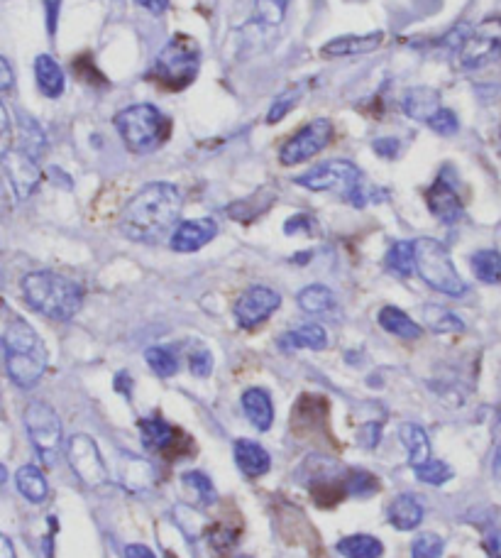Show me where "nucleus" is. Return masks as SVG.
<instances>
[{
    "instance_id": "f257e3e1",
    "label": "nucleus",
    "mask_w": 501,
    "mask_h": 558,
    "mask_svg": "<svg viewBox=\"0 0 501 558\" xmlns=\"http://www.w3.org/2000/svg\"><path fill=\"white\" fill-rule=\"evenodd\" d=\"M181 191L174 184L154 182L137 191L120 213L118 228L125 238L135 243L157 245L174 233L181 216Z\"/></svg>"
},
{
    "instance_id": "f03ea898",
    "label": "nucleus",
    "mask_w": 501,
    "mask_h": 558,
    "mask_svg": "<svg viewBox=\"0 0 501 558\" xmlns=\"http://www.w3.org/2000/svg\"><path fill=\"white\" fill-rule=\"evenodd\" d=\"M5 370L20 390H32L47 370V348L25 319H10L3 333Z\"/></svg>"
},
{
    "instance_id": "7ed1b4c3",
    "label": "nucleus",
    "mask_w": 501,
    "mask_h": 558,
    "mask_svg": "<svg viewBox=\"0 0 501 558\" xmlns=\"http://www.w3.org/2000/svg\"><path fill=\"white\" fill-rule=\"evenodd\" d=\"M296 184L306 186L311 191H333V194L343 196L348 204L357 206V209H365V206L387 199V191L367 184L360 169L348 160H330L318 164V167L308 169L306 174L296 177Z\"/></svg>"
},
{
    "instance_id": "20e7f679",
    "label": "nucleus",
    "mask_w": 501,
    "mask_h": 558,
    "mask_svg": "<svg viewBox=\"0 0 501 558\" xmlns=\"http://www.w3.org/2000/svg\"><path fill=\"white\" fill-rule=\"evenodd\" d=\"M22 297L35 311L54 321L74 319L84 304V289L57 272H30L22 279Z\"/></svg>"
},
{
    "instance_id": "39448f33",
    "label": "nucleus",
    "mask_w": 501,
    "mask_h": 558,
    "mask_svg": "<svg viewBox=\"0 0 501 558\" xmlns=\"http://www.w3.org/2000/svg\"><path fill=\"white\" fill-rule=\"evenodd\" d=\"M115 128L125 147L135 155H147L154 152L169 135V120L150 103H137V106L125 108L115 116Z\"/></svg>"
},
{
    "instance_id": "423d86ee",
    "label": "nucleus",
    "mask_w": 501,
    "mask_h": 558,
    "mask_svg": "<svg viewBox=\"0 0 501 558\" xmlns=\"http://www.w3.org/2000/svg\"><path fill=\"white\" fill-rule=\"evenodd\" d=\"M416 248V272L421 275L423 282L428 287H433L436 292L445 294V297H465L467 284L462 282L453 265L448 248L440 240L433 238H418L414 240Z\"/></svg>"
},
{
    "instance_id": "0eeeda50",
    "label": "nucleus",
    "mask_w": 501,
    "mask_h": 558,
    "mask_svg": "<svg viewBox=\"0 0 501 558\" xmlns=\"http://www.w3.org/2000/svg\"><path fill=\"white\" fill-rule=\"evenodd\" d=\"M201 67V47L189 35H174L169 45L159 52L154 74L169 89H186L196 79Z\"/></svg>"
},
{
    "instance_id": "6e6552de",
    "label": "nucleus",
    "mask_w": 501,
    "mask_h": 558,
    "mask_svg": "<svg viewBox=\"0 0 501 558\" xmlns=\"http://www.w3.org/2000/svg\"><path fill=\"white\" fill-rule=\"evenodd\" d=\"M25 429L30 436L32 446L40 453L42 461L54 465L59 448H62V419L49 404L30 402L25 409Z\"/></svg>"
},
{
    "instance_id": "1a4fd4ad",
    "label": "nucleus",
    "mask_w": 501,
    "mask_h": 558,
    "mask_svg": "<svg viewBox=\"0 0 501 558\" xmlns=\"http://www.w3.org/2000/svg\"><path fill=\"white\" fill-rule=\"evenodd\" d=\"M501 59V18H487L472 27L470 37L460 49V64L467 71H477Z\"/></svg>"
},
{
    "instance_id": "9d476101",
    "label": "nucleus",
    "mask_w": 501,
    "mask_h": 558,
    "mask_svg": "<svg viewBox=\"0 0 501 558\" xmlns=\"http://www.w3.org/2000/svg\"><path fill=\"white\" fill-rule=\"evenodd\" d=\"M330 140H333V123L328 118H316L286 142L282 152H279V160L284 167H294V164L311 160L313 155L326 150Z\"/></svg>"
},
{
    "instance_id": "9b49d317",
    "label": "nucleus",
    "mask_w": 501,
    "mask_h": 558,
    "mask_svg": "<svg viewBox=\"0 0 501 558\" xmlns=\"http://www.w3.org/2000/svg\"><path fill=\"white\" fill-rule=\"evenodd\" d=\"M66 461H69L71 470L79 475L81 483L91 485H103L108 478V468L103 463L101 451H98L96 441L86 434H74L66 441Z\"/></svg>"
},
{
    "instance_id": "f8f14e48",
    "label": "nucleus",
    "mask_w": 501,
    "mask_h": 558,
    "mask_svg": "<svg viewBox=\"0 0 501 558\" xmlns=\"http://www.w3.org/2000/svg\"><path fill=\"white\" fill-rule=\"evenodd\" d=\"M279 304H282V294L274 292L272 287L257 284V287L245 289L238 302H235V321L242 328H257L279 309Z\"/></svg>"
},
{
    "instance_id": "ddd939ff",
    "label": "nucleus",
    "mask_w": 501,
    "mask_h": 558,
    "mask_svg": "<svg viewBox=\"0 0 501 558\" xmlns=\"http://www.w3.org/2000/svg\"><path fill=\"white\" fill-rule=\"evenodd\" d=\"M3 172L18 199H27V196L35 194L42 177L35 157L22 150H10V147L3 150Z\"/></svg>"
},
{
    "instance_id": "4468645a",
    "label": "nucleus",
    "mask_w": 501,
    "mask_h": 558,
    "mask_svg": "<svg viewBox=\"0 0 501 558\" xmlns=\"http://www.w3.org/2000/svg\"><path fill=\"white\" fill-rule=\"evenodd\" d=\"M426 201H428V209H431L433 216H436L440 223H445V226H453V223H458L462 218V211H465L462 209L458 191H455V186L450 184L448 172H443L436 182H433V186L428 189V194H426Z\"/></svg>"
},
{
    "instance_id": "2eb2a0df",
    "label": "nucleus",
    "mask_w": 501,
    "mask_h": 558,
    "mask_svg": "<svg viewBox=\"0 0 501 558\" xmlns=\"http://www.w3.org/2000/svg\"><path fill=\"white\" fill-rule=\"evenodd\" d=\"M218 235V223L213 218H194L184 221L172 233V250L176 253H196Z\"/></svg>"
},
{
    "instance_id": "dca6fc26",
    "label": "nucleus",
    "mask_w": 501,
    "mask_h": 558,
    "mask_svg": "<svg viewBox=\"0 0 501 558\" xmlns=\"http://www.w3.org/2000/svg\"><path fill=\"white\" fill-rule=\"evenodd\" d=\"M233 453L235 463H238V468L247 478H262L272 468V458H269V453L257 441L238 439L233 446Z\"/></svg>"
},
{
    "instance_id": "f3484780",
    "label": "nucleus",
    "mask_w": 501,
    "mask_h": 558,
    "mask_svg": "<svg viewBox=\"0 0 501 558\" xmlns=\"http://www.w3.org/2000/svg\"><path fill=\"white\" fill-rule=\"evenodd\" d=\"M384 42L382 32H372V35H345L338 40H330L323 45V57H357V54H370Z\"/></svg>"
},
{
    "instance_id": "a211bd4d",
    "label": "nucleus",
    "mask_w": 501,
    "mask_h": 558,
    "mask_svg": "<svg viewBox=\"0 0 501 558\" xmlns=\"http://www.w3.org/2000/svg\"><path fill=\"white\" fill-rule=\"evenodd\" d=\"M118 478L125 488L132 492L147 490L154 483V468L145 458H137L132 453H120Z\"/></svg>"
},
{
    "instance_id": "6ab92c4d",
    "label": "nucleus",
    "mask_w": 501,
    "mask_h": 558,
    "mask_svg": "<svg viewBox=\"0 0 501 558\" xmlns=\"http://www.w3.org/2000/svg\"><path fill=\"white\" fill-rule=\"evenodd\" d=\"M242 412L250 419V424L260 431L272 429L274 421V404L267 390L262 387H250V390L242 395Z\"/></svg>"
},
{
    "instance_id": "aec40b11",
    "label": "nucleus",
    "mask_w": 501,
    "mask_h": 558,
    "mask_svg": "<svg viewBox=\"0 0 501 558\" xmlns=\"http://www.w3.org/2000/svg\"><path fill=\"white\" fill-rule=\"evenodd\" d=\"M401 108L409 118L423 120L428 123L436 113L440 111V96L438 91L428 89V86H416V89H409L404 93V101H401Z\"/></svg>"
},
{
    "instance_id": "412c9836",
    "label": "nucleus",
    "mask_w": 501,
    "mask_h": 558,
    "mask_svg": "<svg viewBox=\"0 0 501 558\" xmlns=\"http://www.w3.org/2000/svg\"><path fill=\"white\" fill-rule=\"evenodd\" d=\"M140 434L145 448H150L154 453H169L179 443V431L164 419H142Z\"/></svg>"
},
{
    "instance_id": "4be33fe9",
    "label": "nucleus",
    "mask_w": 501,
    "mask_h": 558,
    "mask_svg": "<svg viewBox=\"0 0 501 558\" xmlns=\"http://www.w3.org/2000/svg\"><path fill=\"white\" fill-rule=\"evenodd\" d=\"M387 517L394 529H399V532H411V529H416L418 524L423 522V505L414 495H399L392 505H389Z\"/></svg>"
},
{
    "instance_id": "5701e85b",
    "label": "nucleus",
    "mask_w": 501,
    "mask_h": 558,
    "mask_svg": "<svg viewBox=\"0 0 501 558\" xmlns=\"http://www.w3.org/2000/svg\"><path fill=\"white\" fill-rule=\"evenodd\" d=\"M399 439L404 443L406 453H409V465L411 468H418V465L431 461V441H428V434L421 429L418 424H404L399 429Z\"/></svg>"
},
{
    "instance_id": "b1692460",
    "label": "nucleus",
    "mask_w": 501,
    "mask_h": 558,
    "mask_svg": "<svg viewBox=\"0 0 501 558\" xmlns=\"http://www.w3.org/2000/svg\"><path fill=\"white\" fill-rule=\"evenodd\" d=\"M35 76H37V86L47 98H59L64 93V71L54 62L49 54H40L35 59Z\"/></svg>"
},
{
    "instance_id": "393cba45",
    "label": "nucleus",
    "mask_w": 501,
    "mask_h": 558,
    "mask_svg": "<svg viewBox=\"0 0 501 558\" xmlns=\"http://www.w3.org/2000/svg\"><path fill=\"white\" fill-rule=\"evenodd\" d=\"M279 346H282V350H323L328 346V333L318 324H304L296 328V331L284 333V336L279 338Z\"/></svg>"
},
{
    "instance_id": "a878e982",
    "label": "nucleus",
    "mask_w": 501,
    "mask_h": 558,
    "mask_svg": "<svg viewBox=\"0 0 501 558\" xmlns=\"http://www.w3.org/2000/svg\"><path fill=\"white\" fill-rule=\"evenodd\" d=\"M379 326L387 333H392V336L406 338V341H416V338L423 336V328L418 326L409 314L396 309V306H384V309L379 311Z\"/></svg>"
},
{
    "instance_id": "bb28decb",
    "label": "nucleus",
    "mask_w": 501,
    "mask_h": 558,
    "mask_svg": "<svg viewBox=\"0 0 501 558\" xmlns=\"http://www.w3.org/2000/svg\"><path fill=\"white\" fill-rule=\"evenodd\" d=\"M338 554L345 558H382L384 544L377 536L370 534H352L338 541Z\"/></svg>"
},
{
    "instance_id": "cd10ccee",
    "label": "nucleus",
    "mask_w": 501,
    "mask_h": 558,
    "mask_svg": "<svg viewBox=\"0 0 501 558\" xmlns=\"http://www.w3.org/2000/svg\"><path fill=\"white\" fill-rule=\"evenodd\" d=\"M15 485H18L22 495H25L30 502H35V505H40V502L47 500V492H49L47 478H44L42 470L35 468V465H22L18 473H15Z\"/></svg>"
},
{
    "instance_id": "c85d7f7f",
    "label": "nucleus",
    "mask_w": 501,
    "mask_h": 558,
    "mask_svg": "<svg viewBox=\"0 0 501 558\" xmlns=\"http://www.w3.org/2000/svg\"><path fill=\"white\" fill-rule=\"evenodd\" d=\"M299 306L311 316H326L333 311L335 297L323 284H308L299 292Z\"/></svg>"
},
{
    "instance_id": "c756f323",
    "label": "nucleus",
    "mask_w": 501,
    "mask_h": 558,
    "mask_svg": "<svg viewBox=\"0 0 501 558\" xmlns=\"http://www.w3.org/2000/svg\"><path fill=\"white\" fill-rule=\"evenodd\" d=\"M20 150L27 152L30 157H42L44 147H47V135H44L42 125L35 118H30L27 113H20Z\"/></svg>"
},
{
    "instance_id": "7c9ffc66",
    "label": "nucleus",
    "mask_w": 501,
    "mask_h": 558,
    "mask_svg": "<svg viewBox=\"0 0 501 558\" xmlns=\"http://www.w3.org/2000/svg\"><path fill=\"white\" fill-rule=\"evenodd\" d=\"M387 267L399 277H409L416 272V248L411 240H396L387 253Z\"/></svg>"
},
{
    "instance_id": "2f4dec72",
    "label": "nucleus",
    "mask_w": 501,
    "mask_h": 558,
    "mask_svg": "<svg viewBox=\"0 0 501 558\" xmlns=\"http://www.w3.org/2000/svg\"><path fill=\"white\" fill-rule=\"evenodd\" d=\"M470 265L480 282L484 284L501 282V255L497 250H477V253L470 257Z\"/></svg>"
},
{
    "instance_id": "473e14b6",
    "label": "nucleus",
    "mask_w": 501,
    "mask_h": 558,
    "mask_svg": "<svg viewBox=\"0 0 501 558\" xmlns=\"http://www.w3.org/2000/svg\"><path fill=\"white\" fill-rule=\"evenodd\" d=\"M145 360L154 375H159V377H172V375H176V370H179V358H176L174 348H169V346L150 348L145 353Z\"/></svg>"
},
{
    "instance_id": "72a5a7b5",
    "label": "nucleus",
    "mask_w": 501,
    "mask_h": 558,
    "mask_svg": "<svg viewBox=\"0 0 501 558\" xmlns=\"http://www.w3.org/2000/svg\"><path fill=\"white\" fill-rule=\"evenodd\" d=\"M426 321L436 333H460L465 331V324L455 314H450L443 306H426Z\"/></svg>"
},
{
    "instance_id": "f704fd0d",
    "label": "nucleus",
    "mask_w": 501,
    "mask_h": 558,
    "mask_svg": "<svg viewBox=\"0 0 501 558\" xmlns=\"http://www.w3.org/2000/svg\"><path fill=\"white\" fill-rule=\"evenodd\" d=\"M414 473H416V478L421 480V483H426V485H445L448 480H453V468H450L448 463H443V461H436V458H431L428 463H423V465H418V468H414Z\"/></svg>"
},
{
    "instance_id": "c9c22d12",
    "label": "nucleus",
    "mask_w": 501,
    "mask_h": 558,
    "mask_svg": "<svg viewBox=\"0 0 501 558\" xmlns=\"http://www.w3.org/2000/svg\"><path fill=\"white\" fill-rule=\"evenodd\" d=\"M301 93H304V86H291V89L279 93V96L274 98L272 108H269L267 123H279V120H282L286 113H289L291 108L301 101Z\"/></svg>"
},
{
    "instance_id": "e433bc0d",
    "label": "nucleus",
    "mask_w": 501,
    "mask_h": 558,
    "mask_svg": "<svg viewBox=\"0 0 501 558\" xmlns=\"http://www.w3.org/2000/svg\"><path fill=\"white\" fill-rule=\"evenodd\" d=\"M181 480H184L186 488L196 492V497L203 502V505H213V502H216V488H213L208 475L198 473V470H189V473L181 475Z\"/></svg>"
},
{
    "instance_id": "4c0bfd02",
    "label": "nucleus",
    "mask_w": 501,
    "mask_h": 558,
    "mask_svg": "<svg viewBox=\"0 0 501 558\" xmlns=\"http://www.w3.org/2000/svg\"><path fill=\"white\" fill-rule=\"evenodd\" d=\"M174 517H176V524L181 527V532H184L186 536H191V539H196V536L203 532V527H206V517L189 505L176 507Z\"/></svg>"
},
{
    "instance_id": "58836bf2",
    "label": "nucleus",
    "mask_w": 501,
    "mask_h": 558,
    "mask_svg": "<svg viewBox=\"0 0 501 558\" xmlns=\"http://www.w3.org/2000/svg\"><path fill=\"white\" fill-rule=\"evenodd\" d=\"M445 551V541L438 534L426 532L416 536L411 544V558H440Z\"/></svg>"
},
{
    "instance_id": "ea45409f",
    "label": "nucleus",
    "mask_w": 501,
    "mask_h": 558,
    "mask_svg": "<svg viewBox=\"0 0 501 558\" xmlns=\"http://www.w3.org/2000/svg\"><path fill=\"white\" fill-rule=\"evenodd\" d=\"M345 483H348V495L352 497H367L379 490L377 478L372 473H367V470H350Z\"/></svg>"
},
{
    "instance_id": "a19ab883",
    "label": "nucleus",
    "mask_w": 501,
    "mask_h": 558,
    "mask_svg": "<svg viewBox=\"0 0 501 558\" xmlns=\"http://www.w3.org/2000/svg\"><path fill=\"white\" fill-rule=\"evenodd\" d=\"M289 0H257V18L264 25H279Z\"/></svg>"
},
{
    "instance_id": "79ce46f5",
    "label": "nucleus",
    "mask_w": 501,
    "mask_h": 558,
    "mask_svg": "<svg viewBox=\"0 0 501 558\" xmlns=\"http://www.w3.org/2000/svg\"><path fill=\"white\" fill-rule=\"evenodd\" d=\"M208 544L216 551H228L238 544V532H235L233 527H228V524H216V527H211V532H208Z\"/></svg>"
},
{
    "instance_id": "37998d69",
    "label": "nucleus",
    "mask_w": 501,
    "mask_h": 558,
    "mask_svg": "<svg viewBox=\"0 0 501 558\" xmlns=\"http://www.w3.org/2000/svg\"><path fill=\"white\" fill-rule=\"evenodd\" d=\"M426 125L431 130H436L438 135H455V133H458V128H460L458 116H455L453 111H448V108H440L436 116L428 120Z\"/></svg>"
},
{
    "instance_id": "c03bdc74",
    "label": "nucleus",
    "mask_w": 501,
    "mask_h": 558,
    "mask_svg": "<svg viewBox=\"0 0 501 558\" xmlns=\"http://www.w3.org/2000/svg\"><path fill=\"white\" fill-rule=\"evenodd\" d=\"M189 365H191V372H194L196 377H208V375H211V370H213V355H211V350L196 348L194 353H191Z\"/></svg>"
},
{
    "instance_id": "a18cd8bd",
    "label": "nucleus",
    "mask_w": 501,
    "mask_h": 558,
    "mask_svg": "<svg viewBox=\"0 0 501 558\" xmlns=\"http://www.w3.org/2000/svg\"><path fill=\"white\" fill-rule=\"evenodd\" d=\"M379 439H382V421H367L360 431H357V441L362 448H377Z\"/></svg>"
},
{
    "instance_id": "49530a36",
    "label": "nucleus",
    "mask_w": 501,
    "mask_h": 558,
    "mask_svg": "<svg viewBox=\"0 0 501 558\" xmlns=\"http://www.w3.org/2000/svg\"><path fill=\"white\" fill-rule=\"evenodd\" d=\"M313 231H316V221H313L308 213H296L294 218H289V221L284 223V233L286 235H294V233L313 235Z\"/></svg>"
},
{
    "instance_id": "de8ad7c7",
    "label": "nucleus",
    "mask_w": 501,
    "mask_h": 558,
    "mask_svg": "<svg viewBox=\"0 0 501 558\" xmlns=\"http://www.w3.org/2000/svg\"><path fill=\"white\" fill-rule=\"evenodd\" d=\"M372 147L379 157H384V160H394V157H399L401 142L396 138H379L374 140Z\"/></svg>"
},
{
    "instance_id": "09e8293b",
    "label": "nucleus",
    "mask_w": 501,
    "mask_h": 558,
    "mask_svg": "<svg viewBox=\"0 0 501 558\" xmlns=\"http://www.w3.org/2000/svg\"><path fill=\"white\" fill-rule=\"evenodd\" d=\"M59 8H62V0H44V10H47V30H49V35H54V32H57Z\"/></svg>"
},
{
    "instance_id": "8fccbe9b",
    "label": "nucleus",
    "mask_w": 501,
    "mask_h": 558,
    "mask_svg": "<svg viewBox=\"0 0 501 558\" xmlns=\"http://www.w3.org/2000/svg\"><path fill=\"white\" fill-rule=\"evenodd\" d=\"M13 89V69H10V62L5 57H0V91L8 93Z\"/></svg>"
},
{
    "instance_id": "3c124183",
    "label": "nucleus",
    "mask_w": 501,
    "mask_h": 558,
    "mask_svg": "<svg viewBox=\"0 0 501 558\" xmlns=\"http://www.w3.org/2000/svg\"><path fill=\"white\" fill-rule=\"evenodd\" d=\"M125 558H157L152 554V549H147L145 544H130L125 546Z\"/></svg>"
},
{
    "instance_id": "603ef678",
    "label": "nucleus",
    "mask_w": 501,
    "mask_h": 558,
    "mask_svg": "<svg viewBox=\"0 0 501 558\" xmlns=\"http://www.w3.org/2000/svg\"><path fill=\"white\" fill-rule=\"evenodd\" d=\"M130 390H132L130 375H128V372H118V375H115V392L130 397Z\"/></svg>"
},
{
    "instance_id": "864d4df0",
    "label": "nucleus",
    "mask_w": 501,
    "mask_h": 558,
    "mask_svg": "<svg viewBox=\"0 0 501 558\" xmlns=\"http://www.w3.org/2000/svg\"><path fill=\"white\" fill-rule=\"evenodd\" d=\"M145 10H150L152 15H162L169 8V0H137Z\"/></svg>"
},
{
    "instance_id": "5fc2aeb1",
    "label": "nucleus",
    "mask_w": 501,
    "mask_h": 558,
    "mask_svg": "<svg viewBox=\"0 0 501 558\" xmlns=\"http://www.w3.org/2000/svg\"><path fill=\"white\" fill-rule=\"evenodd\" d=\"M484 546H487V551L494 558H501V532L487 536V544H484Z\"/></svg>"
},
{
    "instance_id": "6e6d98bb",
    "label": "nucleus",
    "mask_w": 501,
    "mask_h": 558,
    "mask_svg": "<svg viewBox=\"0 0 501 558\" xmlns=\"http://www.w3.org/2000/svg\"><path fill=\"white\" fill-rule=\"evenodd\" d=\"M492 475H494V480L501 485V443L497 446V451H494V456H492Z\"/></svg>"
},
{
    "instance_id": "4d7b16f0",
    "label": "nucleus",
    "mask_w": 501,
    "mask_h": 558,
    "mask_svg": "<svg viewBox=\"0 0 501 558\" xmlns=\"http://www.w3.org/2000/svg\"><path fill=\"white\" fill-rule=\"evenodd\" d=\"M0 558H18L8 536H0Z\"/></svg>"
},
{
    "instance_id": "13d9d810",
    "label": "nucleus",
    "mask_w": 501,
    "mask_h": 558,
    "mask_svg": "<svg viewBox=\"0 0 501 558\" xmlns=\"http://www.w3.org/2000/svg\"><path fill=\"white\" fill-rule=\"evenodd\" d=\"M499 424H501V407H499Z\"/></svg>"
},
{
    "instance_id": "bf43d9fd",
    "label": "nucleus",
    "mask_w": 501,
    "mask_h": 558,
    "mask_svg": "<svg viewBox=\"0 0 501 558\" xmlns=\"http://www.w3.org/2000/svg\"><path fill=\"white\" fill-rule=\"evenodd\" d=\"M238 558H250V556H238Z\"/></svg>"
}]
</instances>
